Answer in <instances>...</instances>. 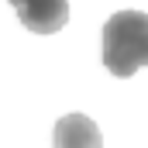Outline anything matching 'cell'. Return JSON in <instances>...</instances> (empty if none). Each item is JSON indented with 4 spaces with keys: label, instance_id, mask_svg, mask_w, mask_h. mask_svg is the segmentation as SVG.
<instances>
[{
    "label": "cell",
    "instance_id": "cell-1",
    "mask_svg": "<svg viewBox=\"0 0 148 148\" xmlns=\"http://www.w3.org/2000/svg\"><path fill=\"white\" fill-rule=\"evenodd\" d=\"M100 59L117 79H127L141 66H148V14L145 10H117V14H110V21H103Z\"/></svg>",
    "mask_w": 148,
    "mask_h": 148
},
{
    "label": "cell",
    "instance_id": "cell-2",
    "mask_svg": "<svg viewBox=\"0 0 148 148\" xmlns=\"http://www.w3.org/2000/svg\"><path fill=\"white\" fill-rule=\"evenodd\" d=\"M17 21L35 35H55L69 21V0H10Z\"/></svg>",
    "mask_w": 148,
    "mask_h": 148
},
{
    "label": "cell",
    "instance_id": "cell-3",
    "mask_svg": "<svg viewBox=\"0 0 148 148\" xmlns=\"http://www.w3.org/2000/svg\"><path fill=\"white\" fill-rule=\"evenodd\" d=\"M52 148H103V138L86 114H66L55 121Z\"/></svg>",
    "mask_w": 148,
    "mask_h": 148
}]
</instances>
